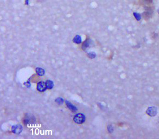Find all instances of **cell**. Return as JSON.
Masks as SVG:
<instances>
[{"label":"cell","instance_id":"9c48e42d","mask_svg":"<svg viewBox=\"0 0 159 139\" xmlns=\"http://www.w3.org/2000/svg\"><path fill=\"white\" fill-rule=\"evenodd\" d=\"M88 56H89V57H90L91 58H95L96 57V54L93 52H90L88 54Z\"/></svg>","mask_w":159,"mask_h":139},{"label":"cell","instance_id":"ba28073f","mask_svg":"<svg viewBox=\"0 0 159 139\" xmlns=\"http://www.w3.org/2000/svg\"><path fill=\"white\" fill-rule=\"evenodd\" d=\"M56 101L59 104H61L64 102V100L61 98H58L56 100Z\"/></svg>","mask_w":159,"mask_h":139},{"label":"cell","instance_id":"52a82bcc","mask_svg":"<svg viewBox=\"0 0 159 139\" xmlns=\"http://www.w3.org/2000/svg\"><path fill=\"white\" fill-rule=\"evenodd\" d=\"M89 44H90V43H89V41L88 40H87L85 41L84 42V44H83V45H82V47H83V49H86V48L88 47L89 46Z\"/></svg>","mask_w":159,"mask_h":139},{"label":"cell","instance_id":"8992f818","mask_svg":"<svg viewBox=\"0 0 159 139\" xmlns=\"http://www.w3.org/2000/svg\"><path fill=\"white\" fill-rule=\"evenodd\" d=\"M46 87L48 88V89H52L53 88V82L50 81H48L47 82H46Z\"/></svg>","mask_w":159,"mask_h":139},{"label":"cell","instance_id":"277c9868","mask_svg":"<svg viewBox=\"0 0 159 139\" xmlns=\"http://www.w3.org/2000/svg\"><path fill=\"white\" fill-rule=\"evenodd\" d=\"M46 83L44 82H40L38 84V90H39L40 91H43L44 90H45L46 88Z\"/></svg>","mask_w":159,"mask_h":139},{"label":"cell","instance_id":"6da1fadb","mask_svg":"<svg viewBox=\"0 0 159 139\" xmlns=\"http://www.w3.org/2000/svg\"><path fill=\"white\" fill-rule=\"evenodd\" d=\"M139 2L140 4L145 7L147 9H152L151 6L153 4V0H139Z\"/></svg>","mask_w":159,"mask_h":139},{"label":"cell","instance_id":"7a4b0ae2","mask_svg":"<svg viewBox=\"0 0 159 139\" xmlns=\"http://www.w3.org/2000/svg\"><path fill=\"white\" fill-rule=\"evenodd\" d=\"M85 116L82 114H78L74 117V121L78 124H82L85 121Z\"/></svg>","mask_w":159,"mask_h":139},{"label":"cell","instance_id":"5b68a950","mask_svg":"<svg viewBox=\"0 0 159 139\" xmlns=\"http://www.w3.org/2000/svg\"><path fill=\"white\" fill-rule=\"evenodd\" d=\"M81 41H81V38H80V37L79 35H77V36H75V38L74 39V40H73V42L77 44H79L80 43H81Z\"/></svg>","mask_w":159,"mask_h":139},{"label":"cell","instance_id":"3957f363","mask_svg":"<svg viewBox=\"0 0 159 139\" xmlns=\"http://www.w3.org/2000/svg\"><path fill=\"white\" fill-rule=\"evenodd\" d=\"M65 103H66V106L67 107V108H68L70 110H71V111H73V112H75V111L77 110V108H76L75 106H74L72 103H70L69 101H66Z\"/></svg>","mask_w":159,"mask_h":139}]
</instances>
